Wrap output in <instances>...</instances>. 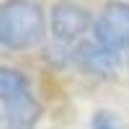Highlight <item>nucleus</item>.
I'll list each match as a JSON object with an SVG mask.
<instances>
[{
    "label": "nucleus",
    "instance_id": "nucleus-1",
    "mask_svg": "<svg viewBox=\"0 0 129 129\" xmlns=\"http://www.w3.org/2000/svg\"><path fill=\"white\" fill-rule=\"evenodd\" d=\"M44 34V10L36 0H8L0 8V44L5 49H28Z\"/></svg>",
    "mask_w": 129,
    "mask_h": 129
},
{
    "label": "nucleus",
    "instance_id": "nucleus-2",
    "mask_svg": "<svg viewBox=\"0 0 129 129\" xmlns=\"http://www.w3.org/2000/svg\"><path fill=\"white\" fill-rule=\"evenodd\" d=\"M93 34L101 47L111 52H119L124 47L129 49V3H121V0L106 3L93 26Z\"/></svg>",
    "mask_w": 129,
    "mask_h": 129
},
{
    "label": "nucleus",
    "instance_id": "nucleus-3",
    "mask_svg": "<svg viewBox=\"0 0 129 129\" xmlns=\"http://www.w3.org/2000/svg\"><path fill=\"white\" fill-rule=\"evenodd\" d=\"M90 28L88 8L75 3H59L52 10V34L59 44H72Z\"/></svg>",
    "mask_w": 129,
    "mask_h": 129
},
{
    "label": "nucleus",
    "instance_id": "nucleus-4",
    "mask_svg": "<svg viewBox=\"0 0 129 129\" xmlns=\"http://www.w3.org/2000/svg\"><path fill=\"white\" fill-rule=\"evenodd\" d=\"M41 116V106L36 103L31 88L13 93V95H3V121L5 129H34Z\"/></svg>",
    "mask_w": 129,
    "mask_h": 129
},
{
    "label": "nucleus",
    "instance_id": "nucleus-5",
    "mask_svg": "<svg viewBox=\"0 0 129 129\" xmlns=\"http://www.w3.org/2000/svg\"><path fill=\"white\" fill-rule=\"evenodd\" d=\"M75 59L78 64L90 72V75H98V78H109L116 70V52L101 47L98 41H88V44H80L75 49Z\"/></svg>",
    "mask_w": 129,
    "mask_h": 129
},
{
    "label": "nucleus",
    "instance_id": "nucleus-6",
    "mask_svg": "<svg viewBox=\"0 0 129 129\" xmlns=\"http://www.w3.org/2000/svg\"><path fill=\"white\" fill-rule=\"evenodd\" d=\"M93 129H121V124H119V119H116L114 114L98 111L93 116Z\"/></svg>",
    "mask_w": 129,
    "mask_h": 129
},
{
    "label": "nucleus",
    "instance_id": "nucleus-7",
    "mask_svg": "<svg viewBox=\"0 0 129 129\" xmlns=\"http://www.w3.org/2000/svg\"><path fill=\"white\" fill-rule=\"evenodd\" d=\"M126 67H129V49H126Z\"/></svg>",
    "mask_w": 129,
    "mask_h": 129
}]
</instances>
